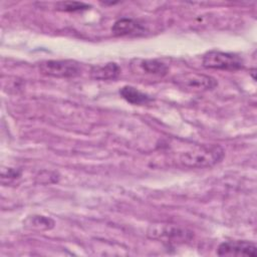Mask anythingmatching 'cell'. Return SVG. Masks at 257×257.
Listing matches in <instances>:
<instances>
[{"label": "cell", "instance_id": "obj_3", "mask_svg": "<svg viewBox=\"0 0 257 257\" xmlns=\"http://www.w3.org/2000/svg\"><path fill=\"white\" fill-rule=\"evenodd\" d=\"M174 82L188 92H203L217 86V80L212 76L200 73H183L174 78Z\"/></svg>", "mask_w": 257, "mask_h": 257}, {"label": "cell", "instance_id": "obj_13", "mask_svg": "<svg viewBox=\"0 0 257 257\" xmlns=\"http://www.w3.org/2000/svg\"><path fill=\"white\" fill-rule=\"evenodd\" d=\"M21 172L18 171V170H15V169H12V168H9L7 169V171L3 170L2 171V178H8V179H16L20 176Z\"/></svg>", "mask_w": 257, "mask_h": 257}, {"label": "cell", "instance_id": "obj_5", "mask_svg": "<svg viewBox=\"0 0 257 257\" xmlns=\"http://www.w3.org/2000/svg\"><path fill=\"white\" fill-rule=\"evenodd\" d=\"M39 70L52 77H74L81 72V67L77 61L70 59L45 60L39 64Z\"/></svg>", "mask_w": 257, "mask_h": 257}, {"label": "cell", "instance_id": "obj_11", "mask_svg": "<svg viewBox=\"0 0 257 257\" xmlns=\"http://www.w3.org/2000/svg\"><path fill=\"white\" fill-rule=\"evenodd\" d=\"M25 227L34 230H49L54 227V221L48 217L34 215L28 217L24 222Z\"/></svg>", "mask_w": 257, "mask_h": 257}, {"label": "cell", "instance_id": "obj_4", "mask_svg": "<svg viewBox=\"0 0 257 257\" xmlns=\"http://www.w3.org/2000/svg\"><path fill=\"white\" fill-rule=\"evenodd\" d=\"M203 66L212 69L236 70L243 67V61L236 54L212 50L203 56Z\"/></svg>", "mask_w": 257, "mask_h": 257}, {"label": "cell", "instance_id": "obj_7", "mask_svg": "<svg viewBox=\"0 0 257 257\" xmlns=\"http://www.w3.org/2000/svg\"><path fill=\"white\" fill-rule=\"evenodd\" d=\"M120 73L119 66L114 62H107L105 64L94 65L90 69V75L97 80L114 79Z\"/></svg>", "mask_w": 257, "mask_h": 257}, {"label": "cell", "instance_id": "obj_2", "mask_svg": "<svg viewBox=\"0 0 257 257\" xmlns=\"http://www.w3.org/2000/svg\"><path fill=\"white\" fill-rule=\"evenodd\" d=\"M147 235L154 240L177 244L190 241L193 237V232L187 228L172 223H155L149 227Z\"/></svg>", "mask_w": 257, "mask_h": 257}, {"label": "cell", "instance_id": "obj_12", "mask_svg": "<svg viewBox=\"0 0 257 257\" xmlns=\"http://www.w3.org/2000/svg\"><path fill=\"white\" fill-rule=\"evenodd\" d=\"M56 8L61 11L66 12H74L79 10H84L89 8V5L82 3V2H75V1H64V2H58L56 4Z\"/></svg>", "mask_w": 257, "mask_h": 257}, {"label": "cell", "instance_id": "obj_10", "mask_svg": "<svg viewBox=\"0 0 257 257\" xmlns=\"http://www.w3.org/2000/svg\"><path fill=\"white\" fill-rule=\"evenodd\" d=\"M138 65L148 74L163 76L168 72V66L158 59H141Z\"/></svg>", "mask_w": 257, "mask_h": 257}, {"label": "cell", "instance_id": "obj_1", "mask_svg": "<svg viewBox=\"0 0 257 257\" xmlns=\"http://www.w3.org/2000/svg\"><path fill=\"white\" fill-rule=\"evenodd\" d=\"M224 156L225 152L220 146H203L181 154L179 162L186 168L206 169L221 162Z\"/></svg>", "mask_w": 257, "mask_h": 257}, {"label": "cell", "instance_id": "obj_9", "mask_svg": "<svg viewBox=\"0 0 257 257\" xmlns=\"http://www.w3.org/2000/svg\"><path fill=\"white\" fill-rule=\"evenodd\" d=\"M119 94L132 104H144L152 100V98L148 94L140 91L139 89L131 85H125L121 87L119 89Z\"/></svg>", "mask_w": 257, "mask_h": 257}, {"label": "cell", "instance_id": "obj_8", "mask_svg": "<svg viewBox=\"0 0 257 257\" xmlns=\"http://www.w3.org/2000/svg\"><path fill=\"white\" fill-rule=\"evenodd\" d=\"M143 31L142 25L139 21L132 18H120L114 22L111 27V32L116 36H123Z\"/></svg>", "mask_w": 257, "mask_h": 257}, {"label": "cell", "instance_id": "obj_6", "mask_svg": "<svg viewBox=\"0 0 257 257\" xmlns=\"http://www.w3.org/2000/svg\"><path fill=\"white\" fill-rule=\"evenodd\" d=\"M220 256H253L257 255V247L254 243L244 240L227 241L220 244L217 250Z\"/></svg>", "mask_w": 257, "mask_h": 257}]
</instances>
